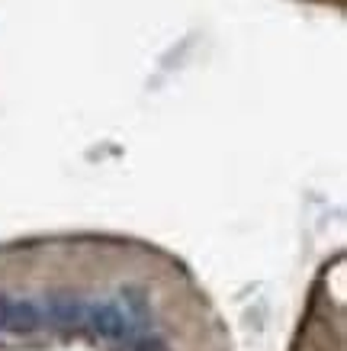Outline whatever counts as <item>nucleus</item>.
Masks as SVG:
<instances>
[{
	"mask_svg": "<svg viewBox=\"0 0 347 351\" xmlns=\"http://www.w3.org/2000/svg\"><path fill=\"white\" fill-rule=\"evenodd\" d=\"M84 326L94 332L97 339L119 341L126 339L129 332V316L119 306H113V303H90L84 309Z\"/></svg>",
	"mask_w": 347,
	"mask_h": 351,
	"instance_id": "obj_1",
	"label": "nucleus"
},
{
	"mask_svg": "<svg viewBox=\"0 0 347 351\" xmlns=\"http://www.w3.org/2000/svg\"><path fill=\"white\" fill-rule=\"evenodd\" d=\"M84 309H87V303L81 297H74V293H52V297L45 300L49 322L62 332L81 329L84 326Z\"/></svg>",
	"mask_w": 347,
	"mask_h": 351,
	"instance_id": "obj_2",
	"label": "nucleus"
},
{
	"mask_svg": "<svg viewBox=\"0 0 347 351\" xmlns=\"http://www.w3.org/2000/svg\"><path fill=\"white\" fill-rule=\"evenodd\" d=\"M42 329V313L32 300H10V309H7V326L3 332H13V335H32V332Z\"/></svg>",
	"mask_w": 347,
	"mask_h": 351,
	"instance_id": "obj_3",
	"label": "nucleus"
},
{
	"mask_svg": "<svg viewBox=\"0 0 347 351\" xmlns=\"http://www.w3.org/2000/svg\"><path fill=\"white\" fill-rule=\"evenodd\" d=\"M136 351H168V345H164L161 339H142L136 345Z\"/></svg>",
	"mask_w": 347,
	"mask_h": 351,
	"instance_id": "obj_4",
	"label": "nucleus"
},
{
	"mask_svg": "<svg viewBox=\"0 0 347 351\" xmlns=\"http://www.w3.org/2000/svg\"><path fill=\"white\" fill-rule=\"evenodd\" d=\"M7 309H10V297L0 293V332H3V326H7Z\"/></svg>",
	"mask_w": 347,
	"mask_h": 351,
	"instance_id": "obj_5",
	"label": "nucleus"
}]
</instances>
